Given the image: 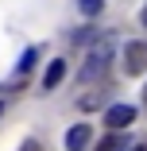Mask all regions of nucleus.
<instances>
[{
  "label": "nucleus",
  "mask_w": 147,
  "mask_h": 151,
  "mask_svg": "<svg viewBox=\"0 0 147 151\" xmlns=\"http://www.w3.org/2000/svg\"><path fill=\"white\" fill-rule=\"evenodd\" d=\"M108 62H112V39H101V43L89 50V58L81 62V81H97V78L108 70Z\"/></svg>",
  "instance_id": "f257e3e1"
},
{
  "label": "nucleus",
  "mask_w": 147,
  "mask_h": 151,
  "mask_svg": "<svg viewBox=\"0 0 147 151\" xmlns=\"http://www.w3.org/2000/svg\"><path fill=\"white\" fill-rule=\"evenodd\" d=\"M132 120H136V109H132V105H108V109H105V124H108V132L128 128Z\"/></svg>",
  "instance_id": "f03ea898"
},
{
  "label": "nucleus",
  "mask_w": 147,
  "mask_h": 151,
  "mask_svg": "<svg viewBox=\"0 0 147 151\" xmlns=\"http://www.w3.org/2000/svg\"><path fill=\"white\" fill-rule=\"evenodd\" d=\"M124 62H128V74H143L147 70V43H132L124 50Z\"/></svg>",
  "instance_id": "7ed1b4c3"
},
{
  "label": "nucleus",
  "mask_w": 147,
  "mask_h": 151,
  "mask_svg": "<svg viewBox=\"0 0 147 151\" xmlns=\"http://www.w3.org/2000/svg\"><path fill=\"white\" fill-rule=\"evenodd\" d=\"M89 124H74L70 132H66V151H85V147H89Z\"/></svg>",
  "instance_id": "20e7f679"
},
{
  "label": "nucleus",
  "mask_w": 147,
  "mask_h": 151,
  "mask_svg": "<svg viewBox=\"0 0 147 151\" xmlns=\"http://www.w3.org/2000/svg\"><path fill=\"white\" fill-rule=\"evenodd\" d=\"M62 78H66V62H62V58H54V62L47 66V74H43V89H54Z\"/></svg>",
  "instance_id": "39448f33"
},
{
  "label": "nucleus",
  "mask_w": 147,
  "mask_h": 151,
  "mask_svg": "<svg viewBox=\"0 0 147 151\" xmlns=\"http://www.w3.org/2000/svg\"><path fill=\"white\" fill-rule=\"evenodd\" d=\"M97 151H124V136H120V132H112V136L97 147Z\"/></svg>",
  "instance_id": "423d86ee"
},
{
  "label": "nucleus",
  "mask_w": 147,
  "mask_h": 151,
  "mask_svg": "<svg viewBox=\"0 0 147 151\" xmlns=\"http://www.w3.org/2000/svg\"><path fill=\"white\" fill-rule=\"evenodd\" d=\"M35 58H39V50H35V47H31V50H23V58H19V74H31Z\"/></svg>",
  "instance_id": "0eeeda50"
},
{
  "label": "nucleus",
  "mask_w": 147,
  "mask_h": 151,
  "mask_svg": "<svg viewBox=\"0 0 147 151\" xmlns=\"http://www.w3.org/2000/svg\"><path fill=\"white\" fill-rule=\"evenodd\" d=\"M77 8H81L85 16H97V12L105 8V0H77Z\"/></svg>",
  "instance_id": "6e6552de"
},
{
  "label": "nucleus",
  "mask_w": 147,
  "mask_h": 151,
  "mask_svg": "<svg viewBox=\"0 0 147 151\" xmlns=\"http://www.w3.org/2000/svg\"><path fill=\"white\" fill-rule=\"evenodd\" d=\"M74 43H81V47H85V43H93V31H77V35H74Z\"/></svg>",
  "instance_id": "1a4fd4ad"
},
{
  "label": "nucleus",
  "mask_w": 147,
  "mask_h": 151,
  "mask_svg": "<svg viewBox=\"0 0 147 151\" xmlns=\"http://www.w3.org/2000/svg\"><path fill=\"white\" fill-rule=\"evenodd\" d=\"M19 151H43V147H39V143H35V139H27V143H23V147H19Z\"/></svg>",
  "instance_id": "9d476101"
},
{
  "label": "nucleus",
  "mask_w": 147,
  "mask_h": 151,
  "mask_svg": "<svg viewBox=\"0 0 147 151\" xmlns=\"http://www.w3.org/2000/svg\"><path fill=\"white\" fill-rule=\"evenodd\" d=\"M143 23H147V8H143Z\"/></svg>",
  "instance_id": "9b49d317"
},
{
  "label": "nucleus",
  "mask_w": 147,
  "mask_h": 151,
  "mask_svg": "<svg viewBox=\"0 0 147 151\" xmlns=\"http://www.w3.org/2000/svg\"><path fill=\"white\" fill-rule=\"evenodd\" d=\"M0 112H4V101H0Z\"/></svg>",
  "instance_id": "f8f14e48"
},
{
  "label": "nucleus",
  "mask_w": 147,
  "mask_h": 151,
  "mask_svg": "<svg viewBox=\"0 0 147 151\" xmlns=\"http://www.w3.org/2000/svg\"><path fill=\"white\" fill-rule=\"evenodd\" d=\"M136 151H147V147H136Z\"/></svg>",
  "instance_id": "ddd939ff"
}]
</instances>
